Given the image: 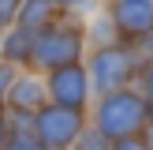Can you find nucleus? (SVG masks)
I'll list each match as a JSON object with an SVG mask.
<instances>
[{"instance_id": "obj_1", "label": "nucleus", "mask_w": 153, "mask_h": 150, "mask_svg": "<svg viewBox=\"0 0 153 150\" xmlns=\"http://www.w3.org/2000/svg\"><path fill=\"white\" fill-rule=\"evenodd\" d=\"M86 60V26L79 22V15H64L60 22L45 26L34 38V56H30V71L49 75L60 68H71Z\"/></svg>"}, {"instance_id": "obj_2", "label": "nucleus", "mask_w": 153, "mask_h": 150, "mask_svg": "<svg viewBox=\"0 0 153 150\" xmlns=\"http://www.w3.org/2000/svg\"><path fill=\"white\" fill-rule=\"evenodd\" d=\"M90 128H94L101 139H108V142L138 139V135L149 128V112H146L142 94L127 86V90H120V94L97 98L94 112H90Z\"/></svg>"}, {"instance_id": "obj_3", "label": "nucleus", "mask_w": 153, "mask_h": 150, "mask_svg": "<svg viewBox=\"0 0 153 150\" xmlns=\"http://www.w3.org/2000/svg\"><path fill=\"white\" fill-rule=\"evenodd\" d=\"M90 71V86H94V101L97 98H108L120 94V90L131 86V79L142 71L138 64V52L131 45H105V49H90V56L82 60Z\"/></svg>"}, {"instance_id": "obj_4", "label": "nucleus", "mask_w": 153, "mask_h": 150, "mask_svg": "<svg viewBox=\"0 0 153 150\" xmlns=\"http://www.w3.org/2000/svg\"><path fill=\"white\" fill-rule=\"evenodd\" d=\"M90 128V112L60 109V105H45L34 116V135L41 139L45 150H71Z\"/></svg>"}, {"instance_id": "obj_5", "label": "nucleus", "mask_w": 153, "mask_h": 150, "mask_svg": "<svg viewBox=\"0 0 153 150\" xmlns=\"http://www.w3.org/2000/svg\"><path fill=\"white\" fill-rule=\"evenodd\" d=\"M45 94H49V105L90 112V105H94V86H90L86 64H71V68H60V71H49L45 75Z\"/></svg>"}, {"instance_id": "obj_6", "label": "nucleus", "mask_w": 153, "mask_h": 150, "mask_svg": "<svg viewBox=\"0 0 153 150\" xmlns=\"http://www.w3.org/2000/svg\"><path fill=\"white\" fill-rule=\"evenodd\" d=\"M105 15L123 45H138L153 34V0H108Z\"/></svg>"}, {"instance_id": "obj_7", "label": "nucleus", "mask_w": 153, "mask_h": 150, "mask_svg": "<svg viewBox=\"0 0 153 150\" xmlns=\"http://www.w3.org/2000/svg\"><path fill=\"white\" fill-rule=\"evenodd\" d=\"M49 105V94H45V75L37 71H19L7 90V109L4 112H15V116H37V112Z\"/></svg>"}, {"instance_id": "obj_8", "label": "nucleus", "mask_w": 153, "mask_h": 150, "mask_svg": "<svg viewBox=\"0 0 153 150\" xmlns=\"http://www.w3.org/2000/svg\"><path fill=\"white\" fill-rule=\"evenodd\" d=\"M34 38H37V34H30V30H22V26L4 30V38H0V64L15 68V71H30Z\"/></svg>"}, {"instance_id": "obj_9", "label": "nucleus", "mask_w": 153, "mask_h": 150, "mask_svg": "<svg viewBox=\"0 0 153 150\" xmlns=\"http://www.w3.org/2000/svg\"><path fill=\"white\" fill-rule=\"evenodd\" d=\"M64 19V11H60L56 4H49V0H22V11L19 19H15V26L30 30V34H41L45 26H52V22Z\"/></svg>"}, {"instance_id": "obj_10", "label": "nucleus", "mask_w": 153, "mask_h": 150, "mask_svg": "<svg viewBox=\"0 0 153 150\" xmlns=\"http://www.w3.org/2000/svg\"><path fill=\"white\" fill-rule=\"evenodd\" d=\"M4 150H45V146H41V139L34 135V128H26V131H7Z\"/></svg>"}, {"instance_id": "obj_11", "label": "nucleus", "mask_w": 153, "mask_h": 150, "mask_svg": "<svg viewBox=\"0 0 153 150\" xmlns=\"http://www.w3.org/2000/svg\"><path fill=\"white\" fill-rule=\"evenodd\" d=\"M142 90H138V94H142V101H146V112H149V124H153V60H149V64L146 68H142Z\"/></svg>"}, {"instance_id": "obj_12", "label": "nucleus", "mask_w": 153, "mask_h": 150, "mask_svg": "<svg viewBox=\"0 0 153 150\" xmlns=\"http://www.w3.org/2000/svg\"><path fill=\"white\" fill-rule=\"evenodd\" d=\"M22 11V0H0V30H11Z\"/></svg>"}, {"instance_id": "obj_13", "label": "nucleus", "mask_w": 153, "mask_h": 150, "mask_svg": "<svg viewBox=\"0 0 153 150\" xmlns=\"http://www.w3.org/2000/svg\"><path fill=\"white\" fill-rule=\"evenodd\" d=\"M15 68H7V64H0V112L7 109V90H11V82H15Z\"/></svg>"}, {"instance_id": "obj_14", "label": "nucleus", "mask_w": 153, "mask_h": 150, "mask_svg": "<svg viewBox=\"0 0 153 150\" xmlns=\"http://www.w3.org/2000/svg\"><path fill=\"white\" fill-rule=\"evenodd\" d=\"M112 150H149V146H146V139L138 135V139H120V142H112Z\"/></svg>"}, {"instance_id": "obj_15", "label": "nucleus", "mask_w": 153, "mask_h": 150, "mask_svg": "<svg viewBox=\"0 0 153 150\" xmlns=\"http://www.w3.org/2000/svg\"><path fill=\"white\" fill-rule=\"evenodd\" d=\"M49 4H56V8H60V11H64V15H71V8H75V0H49Z\"/></svg>"}, {"instance_id": "obj_16", "label": "nucleus", "mask_w": 153, "mask_h": 150, "mask_svg": "<svg viewBox=\"0 0 153 150\" xmlns=\"http://www.w3.org/2000/svg\"><path fill=\"white\" fill-rule=\"evenodd\" d=\"M4 142H7V120H4V112H0V150H4Z\"/></svg>"}, {"instance_id": "obj_17", "label": "nucleus", "mask_w": 153, "mask_h": 150, "mask_svg": "<svg viewBox=\"0 0 153 150\" xmlns=\"http://www.w3.org/2000/svg\"><path fill=\"white\" fill-rule=\"evenodd\" d=\"M138 45H142V49H146V56H153V34H149V38H142Z\"/></svg>"}, {"instance_id": "obj_18", "label": "nucleus", "mask_w": 153, "mask_h": 150, "mask_svg": "<svg viewBox=\"0 0 153 150\" xmlns=\"http://www.w3.org/2000/svg\"><path fill=\"white\" fill-rule=\"evenodd\" d=\"M142 139H146V146H149V150H153V124H149V128H146V131H142Z\"/></svg>"}]
</instances>
